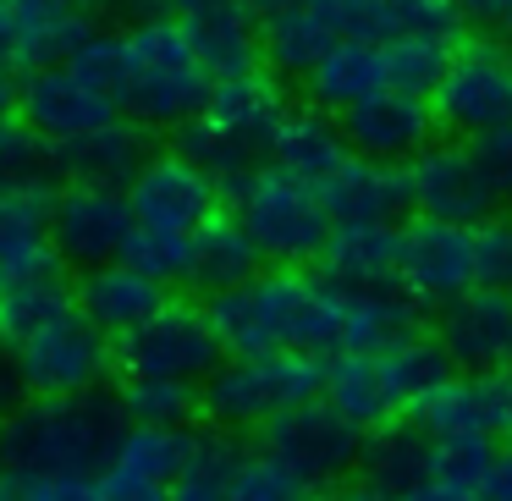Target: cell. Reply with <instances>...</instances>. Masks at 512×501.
I'll list each match as a JSON object with an SVG mask.
<instances>
[{"label": "cell", "instance_id": "3957f363", "mask_svg": "<svg viewBox=\"0 0 512 501\" xmlns=\"http://www.w3.org/2000/svg\"><path fill=\"white\" fill-rule=\"evenodd\" d=\"M215 89V72L199 61L182 17H138L127 28V83L116 94L122 116L144 122L149 133H177L193 116H204Z\"/></svg>", "mask_w": 512, "mask_h": 501}, {"label": "cell", "instance_id": "d4e9b609", "mask_svg": "<svg viewBox=\"0 0 512 501\" xmlns=\"http://www.w3.org/2000/svg\"><path fill=\"white\" fill-rule=\"evenodd\" d=\"M424 331V303L408 287L342 292V353H380L402 336Z\"/></svg>", "mask_w": 512, "mask_h": 501}, {"label": "cell", "instance_id": "e0dca14e", "mask_svg": "<svg viewBox=\"0 0 512 501\" xmlns=\"http://www.w3.org/2000/svg\"><path fill=\"white\" fill-rule=\"evenodd\" d=\"M413 419L430 435H457V430H479V435H512V369H452L435 391H424L413 402Z\"/></svg>", "mask_w": 512, "mask_h": 501}, {"label": "cell", "instance_id": "30bf717a", "mask_svg": "<svg viewBox=\"0 0 512 501\" xmlns=\"http://www.w3.org/2000/svg\"><path fill=\"white\" fill-rule=\"evenodd\" d=\"M133 226H138V215H133V204H127V188L61 182L56 199H50V248L61 254V265H67L72 276L122 259Z\"/></svg>", "mask_w": 512, "mask_h": 501}, {"label": "cell", "instance_id": "681fc988", "mask_svg": "<svg viewBox=\"0 0 512 501\" xmlns=\"http://www.w3.org/2000/svg\"><path fill=\"white\" fill-rule=\"evenodd\" d=\"M28 391H23V380H17V364H12V353H6V342H0V419L23 402Z\"/></svg>", "mask_w": 512, "mask_h": 501}, {"label": "cell", "instance_id": "db71d44e", "mask_svg": "<svg viewBox=\"0 0 512 501\" xmlns=\"http://www.w3.org/2000/svg\"><path fill=\"white\" fill-rule=\"evenodd\" d=\"M78 6H83V12H94V17H122V12H138V17H149V6H144V0H78Z\"/></svg>", "mask_w": 512, "mask_h": 501}, {"label": "cell", "instance_id": "9c48e42d", "mask_svg": "<svg viewBox=\"0 0 512 501\" xmlns=\"http://www.w3.org/2000/svg\"><path fill=\"white\" fill-rule=\"evenodd\" d=\"M430 105H435V122L452 138H468V144L507 127L512 122V50L490 45V39L457 45Z\"/></svg>", "mask_w": 512, "mask_h": 501}, {"label": "cell", "instance_id": "f5cc1de1", "mask_svg": "<svg viewBox=\"0 0 512 501\" xmlns=\"http://www.w3.org/2000/svg\"><path fill=\"white\" fill-rule=\"evenodd\" d=\"M149 17L166 12V17H193V12H210V6H221V0H144Z\"/></svg>", "mask_w": 512, "mask_h": 501}, {"label": "cell", "instance_id": "1f68e13d", "mask_svg": "<svg viewBox=\"0 0 512 501\" xmlns=\"http://www.w3.org/2000/svg\"><path fill=\"white\" fill-rule=\"evenodd\" d=\"M67 309H78V287L67 281V270H56V276L0 281V342H23L39 325L61 320Z\"/></svg>", "mask_w": 512, "mask_h": 501}, {"label": "cell", "instance_id": "8fae6325", "mask_svg": "<svg viewBox=\"0 0 512 501\" xmlns=\"http://www.w3.org/2000/svg\"><path fill=\"white\" fill-rule=\"evenodd\" d=\"M408 182H413V210L435 215V221H457V226H485L496 221L501 193L490 182L485 160L468 138L452 144H424L408 160Z\"/></svg>", "mask_w": 512, "mask_h": 501}, {"label": "cell", "instance_id": "6da1fadb", "mask_svg": "<svg viewBox=\"0 0 512 501\" xmlns=\"http://www.w3.org/2000/svg\"><path fill=\"white\" fill-rule=\"evenodd\" d=\"M204 309L232 358L281 347H303L320 358L342 353V287H331L325 276H303V265H265L243 287L210 292Z\"/></svg>", "mask_w": 512, "mask_h": 501}, {"label": "cell", "instance_id": "ee69618b", "mask_svg": "<svg viewBox=\"0 0 512 501\" xmlns=\"http://www.w3.org/2000/svg\"><path fill=\"white\" fill-rule=\"evenodd\" d=\"M94 501H166V479H149L127 463H105L94 474Z\"/></svg>", "mask_w": 512, "mask_h": 501}, {"label": "cell", "instance_id": "816d5d0a", "mask_svg": "<svg viewBox=\"0 0 512 501\" xmlns=\"http://www.w3.org/2000/svg\"><path fill=\"white\" fill-rule=\"evenodd\" d=\"M325 501H397L391 490H380V485H369V479H358V485H336Z\"/></svg>", "mask_w": 512, "mask_h": 501}, {"label": "cell", "instance_id": "83f0119b", "mask_svg": "<svg viewBox=\"0 0 512 501\" xmlns=\"http://www.w3.org/2000/svg\"><path fill=\"white\" fill-rule=\"evenodd\" d=\"M265 248L248 237V226L237 215H215L193 232V287L210 298V292H226V287H243L265 270Z\"/></svg>", "mask_w": 512, "mask_h": 501}, {"label": "cell", "instance_id": "f1b7e54d", "mask_svg": "<svg viewBox=\"0 0 512 501\" xmlns=\"http://www.w3.org/2000/svg\"><path fill=\"white\" fill-rule=\"evenodd\" d=\"M336 39L342 34L303 0V6H292V12H276V17L259 23V56H265V67L276 72V78H309Z\"/></svg>", "mask_w": 512, "mask_h": 501}, {"label": "cell", "instance_id": "680465c9", "mask_svg": "<svg viewBox=\"0 0 512 501\" xmlns=\"http://www.w3.org/2000/svg\"><path fill=\"white\" fill-rule=\"evenodd\" d=\"M501 39H507V50H512V17H507V23H501Z\"/></svg>", "mask_w": 512, "mask_h": 501}, {"label": "cell", "instance_id": "e575fe53", "mask_svg": "<svg viewBox=\"0 0 512 501\" xmlns=\"http://www.w3.org/2000/svg\"><path fill=\"white\" fill-rule=\"evenodd\" d=\"M50 182H56L50 138H39L17 111H0V193L6 188H50Z\"/></svg>", "mask_w": 512, "mask_h": 501}, {"label": "cell", "instance_id": "4fadbf2b", "mask_svg": "<svg viewBox=\"0 0 512 501\" xmlns=\"http://www.w3.org/2000/svg\"><path fill=\"white\" fill-rule=\"evenodd\" d=\"M402 232H408V248H402V287H408L424 309H441L446 298L479 287V226L413 215Z\"/></svg>", "mask_w": 512, "mask_h": 501}, {"label": "cell", "instance_id": "5b68a950", "mask_svg": "<svg viewBox=\"0 0 512 501\" xmlns=\"http://www.w3.org/2000/svg\"><path fill=\"white\" fill-rule=\"evenodd\" d=\"M221 199L248 226V237L265 248L270 265H314L325 237H331V226H336L325 199H320V188L292 177V171H281V166L248 171Z\"/></svg>", "mask_w": 512, "mask_h": 501}, {"label": "cell", "instance_id": "4dcf8cb0", "mask_svg": "<svg viewBox=\"0 0 512 501\" xmlns=\"http://www.w3.org/2000/svg\"><path fill=\"white\" fill-rule=\"evenodd\" d=\"M320 397L331 402L336 413H347L353 424H364V430H375L380 419L397 413V402H391V391H386V375H380V358L375 353H336V358H325Z\"/></svg>", "mask_w": 512, "mask_h": 501}, {"label": "cell", "instance_id": "91938a15", "mask_svg": "<svg viewBox=\"0 0 512 501\" xmlns=\"http://www.w3.org/2000/svg\"><path fill=\"white\" fill-rule=\"evenodd\" d=\"M507 369H512V364H507Z\"/></svg>", "mask_w": 512, "mask_h": 501}, {"label": "cell", "instance_id": "f546056e", "mask_svg": "<svg viewBox=\"0 0 512 501\" xmlns=\"http://www.w3.org/2000/svg\"><path fill=\"white\" fill-rule=\"evenodd\" d=\"M248 446L237 441V430H221V424H210V430H193L188 441V463L177 468V479L166 485V501H226V490H232V474L237 463H243Z\"/></svg>", "mask_w": 512, "mask_h": 501}, {"label": "cell", "instance_id": "60d3db41", "mask_svg": "<svg viewBox=\"0 0 512 501\" xmlns=\"http://www.w3.org/2000/svg\"><path fill=\"white\" fill-rule=\"evenodd\" d=\"M496 435H479V430H457V435H435V452H430V474L457 479V485L479 490L496 463Z\"/></svg>", "mask_w": 512, "mask_h": 501}, {"label": "cell", "instance_id": "44dd1931", "mask_svg": "<svg viewBox=\"0 0 512 501\" xmlns=\"http://www.w3.org/2000/svg\"><path fill=\"white\" fill-rule=\"evenodd\" d=\"M72 287H78V309L89 314L105 336H116V342H122L127 331H138L144 320H155V314L171 303V287H160L155 276H144V270L127 265V259L78 270Z\"/></svg>", "mask_w": 512, "mask_h": 501}, {"label": "cell", "instance_id": "484cf974", "mask_svg": "<svg viewBox=\"0 0 512 501\" xmlns=\"http://www.w3.org/2000/svg\"><path fill=\"white\" fill-rule=\"evenodd\" d=\"M303 89H309L314 105H325V111L342 116L347 105L369 100V94H380V89H391L386 45H375V39H336V45L320 56V67L303 78Z\"/></svg>", "mask_w": 512, "mask_h": 501}, {"label": "cell", "instance_id": "2e32d148", "mask_svg": "<svg viewBox=\"0 0 512 501\" xmlns=\"http://www.w3.org/2000/svg\"><path fill=\"white\" fill-rule=\"evenodd\" d=\"M342 133H347V149L353 155H369V160H402L408 166L424 144H435V105L424 94H408V89H380L369 100L347 105L342 116Z\"/></svg>", "mask_w": 512, "mask_h": 501}, {"label": "cell", "instance_id": "8992f818", "mask_svg": "<svg viewBox=\"0 0 512 501\" xmlns=\"http://www.w3.org/2000/svg\"><path fill=\"white\" fill-rule=\"evenodd\" d=\"M6 353H12L28 397H72V391H94L116 375V336H105L83 309H67L23 342H6Z\"/></svg>", "mask_w": 512, "mask_h": 501}, {"label": "cell", "instance_id": "b9f144b4", "mask_svg": "<svg viewBox=\"0 0 512 501\" xmlns=\"http://www.w3.org/2000/svg\"><path fill=\"white\" fill-rule=\"evenodd\" d=\"M67 67H78L89 83H100L105 94H122V83H127V34H111V28H94L89 39L78 45V56L67 61Z\"/></svg>", "mask_w": 512, "mask_h": 501}, {"label": "cell", "instance_id": "7bdbcfd3", "mask_svg": "<svg viewBox=\"0 0 512 501\" xmlns=\"http://www.w3.org/2000/svg\"><path fill=\"white\" fill-rule=\"evenodd\" d=\"M0 501H94V474H0Z\"/></svg>", "mask_w": 512, "mask_h": 501}, {"label": "cell", "instance_id": "7dc6e473", "mask_svg": "<svg viewBox=\"0 0 512 501\" xmlns=\"http://www.w3.org/2000/svg\"><path fill=\"white\" fill-rule=\"evenodd\" d=\"M402 501H485L479 490H468V485H457V479H441V474H430L424 485H413Z\"/></svg>", "mask_w": 512, "mask_h": 501}, {"label": "cell", "instance_id": "4316f807", "mask_svg": "<svg viewBox=\"0 0 512 501\" xmlns=\"http://www.w3.org/2000/svg\"><path fill=\"white\" fill-rule=\"evenodd\" d=\"M182 28H188L193 50H199V61L215 78H237V72H254L265 61L259 56V17L248 12L243 0H221L210 12L182 17Z\"/></svg>", "mask_w": 512, "mask_h": 501}, {"label": "cell", "instance_id": "ab89813d", "mask_svg": "<svg viewBox=\"0 0 512 501\" xmlns=\"http://www.w3.org/2000/svg\"><path fill=\"white\" fill-rule=\"evenodd\" d=\"M226 501H314V485L292 474L281 457H270L254 446V452H243V463H237Z\"/></svg>", "mask_w": 512, "mask_h": 501}, {"label": "cell", "instance_id": "bcb514c9", "mask_svg": "<svg viewBox=\"0 0 512 501\" xmlns=\"http://www.w3.org/2000/svg\"><path fill=\"white\" fill-rule=\"evenodd\" d=\"M474 149H479V160H485L490 182H496L501 204H507L512 199V122L496 127V133H485V138H474Z\"/></svg>", "mask_w": 512, "mask_h": 501}, {"label": "cell", "instance_id": "7402d4cb", "mask_svg": "<svg viewBox=\"0 0 512 501\" xmlns=\"http://www.w3.org/2000/svg\"><path fill=\"white\" fill-rule=\"evenodd\" d=\"M402 226H331L320 248V276L342 292H369V287H397L402 281Z\"/></svg>", "mask_w": 512, "mask_h": 501}, {"label": "cell", "instance_id": "cb8c5ba5", "mask_svg": "<svg viewBox=\"0 0 512 501\" xmlns=\"http://www.w3.org/2000/svg\"><path fill=\"white\" fill-rule=\"evenodd\" d=\"M430 452H435V435L424 430L413 413H391V419L375 424V430H364L358 474L402 501L413 485H424V479H430Z\"/></svg>", "mask_w": 512, "mask_h": 501}, {"label": "cell", "instance_id": "7c38bea8", "mask_svg": "<svg viewBox=\"0 0 512 501\" xmlns=\"http://www.w3.org/2000/svg\"><path fill=\"white\" fill-rule=\"evenodd\" d=\"M127 204L144 226H171V232H199L204 221L221 215V182L204 166H193L182 149H155L133 182H127Z\"/></svg>", "mask_w": 512, "mask_h": 501}, {"label": "cell", "instance_id": "6f0895ef", "mask_svg": "<svg viewBox=\"0 0 512 501\" xmlns=\"http://www.w3.org/2000/svg\"><path fill=\"white\" fill-rule=\"evenodd\" d=\"M17 72L12 67H0V111H17Z\"/></svg>", "mask_w": 512, "mask_h": 501}, {"label": "cell", "instance_id": "ffe728a7", "mask_svg": "<svg viewBox=\"0 0 512 501\" xmlns=\"http://www.w3.org/2000/svg\"><path fill=\"white\" fill-rule=\"evenodd\" d=\"M149 155H155L149 149V127L133 122V116H116V122L94 127V133L50 144L56 182H89V188H127L144 171Z\"/></svg>", "mask_w": 512, "mask_h": 501}, {"label": "cell", "instance_id": "603a6c76", "mask_svg": "<svg viewBox=\"0 0 512 501\" xmlns=\"http://www.w3.org/2000/svg\"><path fill=\"white\" fill-rule=\"evenodd\" d=\"M347 155H353V149H347V133H342V122H336V111H325V105H314V100L287 105L276 138H270V166L292 171V177L314 182V188H320Z\"/></svg>", "mask_w": 512, "mask_h": 501}, {"label": "cell", "instance_id": "74e56055", "mask_svg": "<svg viewBox=\"0 0 512 501\" xmlns=\"http://www.w3.org/2000/svg\"><path fill=\"white\" fill-rule=\"evenodd\" d=\"M452 50H457V39H391L386 45L391 89H408V94H424V100H430V94L441 89L446 67H452Z\"/></svg>", "mask_w": 512, "mask_h": 501}, {"label": "cell", "instance_id": "7a4b0ae2", "mask_svg": "<svg viewBox=\"0 0 512 501\" xmlns=\"http://www.w3.org/2000/svg\"><path fill=\"white\" fill-rule=\"evenodd\" d=\"M127 413L116 391L23 397L0 419V474H100L111 463Z\"/></svg>", "mask_w": 512, "mask_h": 501}, {"label": "cell", "instance_id": "d590c367", "mask_svg": "<svg viewBox=\"0 0 512 501\" xmlns=\"http://www.w3.org/2000/svg\"><path fill=\"white\" fill-rule=\"evenodd\" d=\"M127 265H138L144 276H155L160 287H182L193 281V232H171V226H133L122 248Z\"/></svg>", "mask_w": 512, "mask_h": 501}, {"label": "cell", "instance_id": "ba28073f", "mask_svg": "<svg viewBox=\"0 0 512 501\" xmlns=\"http://www.w3.org/2000/svg\"><path fill=\"white\" fill-rule=\"evenodd\" d=\"M221 358H226V347L210 325V309L204 303H177V298L155 320H144L138 331H127L116 342V369L122 375L188 380V386H204L221 369Z\"/></svg>", "mask_w": 512, "mask_h": 501}, {"label": "cell", "instance_id": "836d02e7", "mask_svg": "<svg viewBox=\"0 0 512 501\" xmlns=\"http://www.w3.org/2000/svg\"><path fill=\"white\" fill-rule=\"evenodd\" d=\"M127 424H166V430H188L193 419H204L199 386L188 380H155V375H122L116 386Z\"/></svg>", "mask_w": 512, "mask_h": 501}, {"label": "cell", "instance_id": "5bb4252c", "mask_svg": "<svg viewBox=\"0 0 512 501\" xmlns=\"http://www.w3.org/2000/svg\"><path fill=\"white\" fill-rule=\"evenodd\" d=\"M430 331L446 347L452 369H468V375H479V369H507L512 364V292L479 281V287L457 292V298H446L435 309Z\"/></svg>", "mask_w": 512, "mask_h": 501}, {"label": "cell", "instance_id": "f35d334b", "mask_svg": "<svg viewBox=\"0 0 512 501\" xmlns=\"http://www.w3.org/2000/svg\"><path fill=\"white\" fill-rule=\"evenodd\" d=\"M457 28H463L457 0H380L375 39L380 45H391V39H457Z\"/></svg>", "mask_w": 512, "mask_h": 501}, {"label": "cell", "instance_id": "ac0fdd59", "mask_svg": "<svg viewBox=\"0 0 512 501\" xmlns=\"http://www.w3.org/2000/svg\"><path fill=\"white\" fill-rule=\"evenodd\" d=\"M281 116H287V94H281V83L270 67L237 72V78H215L210 105H204V122H210L237 155L254 160V166L270 160V138H276Z\"/></svg>", "mask_w": 512, "mask_h": 501}, {"label": "cell", "instance_id": "f907efd6", "mask_svg": "<svg viewBox=\"0 0 512 501\" xmlns=\"http://www.w3.org/2000/svg\"><path fill=\"white\" fill-rule=\"evenodd\" d=\"M457 12L474 17V23H507V17H512V0H457Z\"/></svg>", "mask_w": 512, "mask_h": 501}, {"label": "cell", "instance_id": "f6af8a7d", "mask_svg": "<svg viewBox=\"0 0 512 501\" xmlns=\"http://www.w3.org/2000/svg\"><path fill=\"white\" fill-rule=\"evenodd\" d=\"M479 281L512 292V221H485L479 226Z\"/></svg>", "mask_w": 512, "mask_h": 501}, {"label": "cell", "instance_id": "c3c4849f", "mask_svg": "<svg viewBox=\"0 0 512 501\" xmlns=\"http://www.w3.org/2000/svg\"><path fill=\"white\" fill-rule=\"evenodd\" d=\"M479 496H485V501H512V446H501V452H496V463H490Z\"/></svg>", "mask_w": 512, "mask_h": 501}, {"label": "cell", "instance_id": "9f6ffc18", "mask_svg": "<svg viewBox=\"0 0 512 501\" xmlns=\"http://www.w3.org/2000/svg\"><path fill=\"white\" fill-rule=\"evenodd\" d=\"M12 0H0V67H6V56H12V12H6Z\"/></svg>", "mask_w": 512, "mask_h": 501}, {"label": "cell", "instance_id": "8d00e7d4", "mask_svg": "<svg viewBox=\"0 0 512 501\" xmlns=\"http://www.w3.org/2000/svg\"><path fill=\"white\" fill-rule=\"evenodd\" d=\"M188 441L193 430H166V424H127L122 441H116L111 463H127L149 479H177V468L188 463Z\"/></svg>", "mask_w": 512, "mask_h": 501}, {"label": "cell", "instance_id": "11a10c76", "mask_svg": "<svg viewBox=\"0 0 512 501\" xmlns=\"http://www.w3.org/2000/svg\"><path fill=\"white\" fill-rule=\"evenodd\" d=\"M243 6L259 17V23H265V17H276V12H292V6H303V0H243Z\"/></svg>", "mask_w": 512, "mask_h": 501}, {"label": "cell", "instance_id": "d6986e66", "mask_svg": "<svg viewBox=\"0 0 512 501\" xmlns=\"http://www.w3.org/2000/svg\"><path fill=\"white\" fill-rule=\"evenodd\" d=\"M320 199L336 226H402V215L413 210V182L402 160L347 155L320 182Z\"/></svg>", "mask_w": 512, "mask_h": 501}, {"label": "cell", "instance_id": "52a82bcc", "mask_svg": "<svg viewBox=\"0 0 512 501\" xmlns=\"http://www.w3.org/2000/svg\"><path fill=\"white\" fill-rule=\"evenodd\" d=\"M259 452L281 457L298 479L320 485H342L358 468V452H364V424H353L347 413H336L325 397H309L298 408H281L276 419H265L254 430Z\"/></svg>", "mask_w": 512, "mask_h": 501}, {"label": "cell", "instance_id": "9a60e30c", "mask_svg": "<svg viewBox=\"0 0 512 501\" xmlns=\"http://www.w3.org/2000/svg\"><path fill=\"white\" fill-rule=\"evenodd\" d=\"M17 116H23L39 138L61 144V138H78V133H94V127L116 122L122 105H116L100 83L83 78L78 67L61 61V67L28 72V78L17 83Z\"/></svg>", "mask_w": 512, "mask_h": 501}, {"label": "cell", "instance_id": "d6a6232c", "mask_svg": "<svg viewBox=\"0 0 512 501\" xmlns=\"http://www.w3.org/2000/svg\"><path fill=\"white\" fill-rule=\"evenodd\" d=\"M375 358H380V375H386V391H391V402H397V413H408L424 391H435L452 375V358L435 342V331H413V336H402V342L380 347Z\"/></svg>", "mask_w": 512, "mask_h": 501}, {"label": "cell", "instance_id": "277c9868", "mask_svg": "<svg viewBox=\"0 0 512 501\" xmlns=\"http://www.w3.org/2000/svg\"><path fill=\"white\" fill-rule=\"evenodd\" d=\"M320 386H325V358L303 353V347L243 353V358L226 353L221 369L199 386V408H204V424L248 435L265 419H276L281 408H298V402L320 397Z\"/></svg>", "mask_w": 512, "mask_h": 501}]
</instances>
